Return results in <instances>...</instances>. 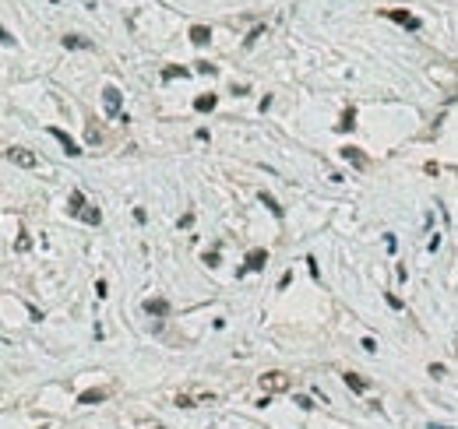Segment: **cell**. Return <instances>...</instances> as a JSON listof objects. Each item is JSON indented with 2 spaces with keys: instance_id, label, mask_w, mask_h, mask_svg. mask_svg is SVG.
Instances as JSON below:
<instances>
[{
  "instance_id": "484cf974",
  "label": "cell",
  "mask_w": 458,
  "mask_h": 429,
  "mask_svg": "<svg viewBox=\"0 0 458 429\" xmlns=\"http://www.w3.org/2000/svg\"><path fill=\"white\" fill-rule=\"evenodd\" d=\"M360 345H363V349H367V352H377V341H374V338H363V341H360Z\"/></svg>"
},
{
  "instance_id": "9c48e42d",
  "label": "cell",
  "mask_w": 458,
  "mask_h": 429,
  "mask_svg": "<svg viewBox=\"0 0 458 429\" xmlns=\"http://www.w3.org/2000/svg\"><path fill=\"white\" fill-rule=\"evenodd\" d=\"M88 208V201H85V194L81 190H71V197H67V214L71 218H81V211Z\"/></svg>"
},
{
  "instance_id": "603a6c76",
  "label": "cell",
  "mask_w": 458,
  "mask_h": 429,
  "mask_svg": "<svg viewBox=\"0 0 458 429\" xmlns=\"http://www.w3.org/2000/svg\"><path fill=\"white\" fill-rule=\"evenodd\" d=\"M102 141V134H99V127L95 123H88V144H99Z\"/></svg>"
},
{
  "instance_id": "f546056e",
  "label": "cell",
  "mask_w": 458,
  "mask_h": 429,
  "mask_svg": "<svg viewBox=\"0 0 458 429\" xmlns=\"http://www.w3.org/2000/svg\"><path fill=\"white\" fill-rule=\"evenodd\" d=\"M155 429H162V426H155Z\"/></svg>"
},
{
  "instance_id": "ba28073f",
  "label": "cell",
  "mask_w": 458,
  "mask_h": 429,
  "mask_svg": "<svg viewBox=\"0 0 458 429\" xmlns=\"http://www.w3.org/2000/svg\"><path fill=\"white\" fill-rule=\"evenodd\" d=\"M342 158H346V162H353L356 169H367V165H370V158H367L360 148H353V144H346V148H342Z\"/></svg>"
},
{
  "instance_id": "e0dca14e",
  "label": "cell",
  "mask_w": 458,
  "mask_h": 429,
  "mask_svg": "<svg viewBox=\"0 0 458 429\" xmlns=\"http://www.w3.org/2000/svg\"><path fill=\"white\" fill-rule=\"evenodd\" d=\"M342 380H346V387H349V391H367V380H363V376H356V373H342Z\"/></svg>"
},
{
  "instance_id": "3957f363",
  "label": "cell",
  "mask_w": 458,
  "mask_h": 429,
  "mask_svg": "<svg viewBox=\"0 0 458 429\" xmlns=\"http://www.w3.org/2000/svg\"><path fill=\"white\" fill-rule=\"evenodd\" d=\"M264 264H268V250H261V246H257V250H250V253H247V261H243V268H240L236 275L243 278V275H250V271H264Z\"/></svg>"
},
{
  "instance_id": "4316f807",
  "label": "cell",
  "mask_w": 458,
  "mask_h": 429,
  "mask_svg": "<svg viewBox=\"0 0 458 429\" xmlns=\"http://www.w3.org/2000/svg\"><path fill=\"white\" fill-rule=\"evenodd\" d=\"M0 42H4V46H11V42H14V35H7V28H4V25H0Z\"/></svg>"
},
{
  "instance_id": "8fae6325",
  "label": "cell",
  "mask_w": 458,
  "mask_h": 429,
  "mask_svg": "<svg viewBox=\"0 0 458 429\" xmlns=\"http://www.w3.org/2000/svg\"><path fill=\"white\" fill-rule=\"evenodd\" d=\"M109 398V387H95V391H85L81 398H78V405H99V401H106Z\"/></svg>"
},
{
  "instance_id": "83f0119b",
  "label": "cell",
  "mask_w": 458,
  "mask_h": 429,
  "mask_svg": "<svg viewBox=\"0 0 458 429\" xmlns=\"http://www.w3.org/2000/svg\"><path fill=\"white\" fill-rule=\"evenodd\" d=\"M296 405H300V408H307V412H310V408H314V401H310V398H303V394H300V398H296Z\"/></svg>"
},
{
  "instance_id": "2e32d148",
  "label": "cell",
  "mask_w": 458,
  "mask_h": 429,
  "mask_svg": "<svg viewBox=\"0 0 458 429\" xmlns=\"http://www.w3.org/2000/svg\"><path fill=\"white\" fill-rule=\"evenodd\" d=\"M353 127H356V109L346 106V113H342V120H338V131H353Z\"/></svg>"
},
{
  "instance_id": "8992f818",
  "label": "cell",
  "mask_w": 458,
  "mask_h": 429,
  "mask_svg": "<svg viewBox=\"0 0 458 429\" xmlns=\"http://www.w3.org/2000/svg\"><path fill=\"white\" fill-rule=\"evenodd\" d=\"M50 138H57V141H60V148H64V151H67L71 158H78V155H81L78 141L71 138V134H67V131H60V127H50Z\"/></svg>"
},
{
  "instance_id": "30bf717a",
  "label": "cell",
  "mask_w": 458,
  "mask_h": 429,
  "mask_svg": "<svg viewBox=\"0 0 458 429\" xmlns=\"http://www.w3.org/2000/svg\"><path fill=\"white\" fill-rule=\"evenodd\" d=\"M215 106H219V95H215V92H205V95L194 99V109H198V113H212Z\"/></svg>"
},
{
  "instance_id": "9a60e30c",
  "label": "cell",
  "mask_w": 458,
  "mask_h": 429,
  "mask_svg": "<svg viewBox=\"0 0 458 429\" xmlns=\"http://www.w3.org/2000/svg\"><path fill=\"white\" fill-rule=\"evenodd\" d=\"M176 77H190V71H187V67H180V64L162 67V81H176Z\"/></svg>"
},
{
  "instance_id": "ac0fdd59",
  "label": "cell",
  "mask_w": 458,
  "mask_h": 429,
  "mask_svg": "<svg viewBox=\"0 0 458 429\" xmlns=\"http://www.w3.org/2000/svg\"><path fill=\"white\" fill-rule=\"evenodd\" d=\"M81 222H88V225H99V222H102V211H99V208H92V204H88V208H85V211H81Z\"/></svg>"
},
{
  "instance_id": "7402d4cb",
  "label": "cell",
  "mask_w": 458,
  "mask_h": 429,
  "mask_svg": "<svg viewBox=\"0 0 458 429\" xmlns=\"http://www.w3.org/2000/svg\"><path fill=\"white\" fill-rule=\"evenodd\" d=\"M427 373H430V376H434V380H441V376H444V373H448V369H444V366H441V362H430V369H427Z\"/></svg>"
},
{
  "instance_id": "5b68a950",
  "label": "cell",
  "mask_w": 458,
  "mask_h": 429,
  "mask_svg": "<svg viewBox=\"0 0 458 429\" xmlns=\"http://www.w3.org/2000/svg\"><path fill=\"white\" fill-rule=\"evenodd\" d=\"M7 158H11L14 165H21V169H35V165H39L35 151H28V148H11V151H7Z\"/></svg>"
},
{
  "instance_id": "277c9868",
  "label": "cell",
  "mask_w": 458,
  "mask_h": 429,
  "mask_svg": "<svg viewBox=\"0 0 458 429\" xmlns=\"http://www.w3.org/2000/svg\"><path fill=\"white\" fill-rule=\"evenodd\" d=\"M120 102H124L120 88L106 84V88H102V106H106V113H109V116H120Z\"/></svg>"
},
{
  "instance_id": "7c38bea8",
  "label": "cell",
  "mask_w": 458,
  "mask_h": 429,
  "mask_svg": "<svg viewBox=\"0 0 458 429\" xmlns=\"http://www.w3.org/2000/svg\"><path fill=\"white\" fill-rule=\"evenodd\" d=\"M187 35H190V42H194V46H208V39H212V28H208V25H194Z\"/></svg>"
},
{
  "instance_id": "5bb4252c",
  "label": "cell",
  "mask_w": 458,
  "mask_h": 429,
  "mask_svg": "<svg viewBox=\"0 0 458 429\" xmlns=\"http://www.w3.org/2000/svg\"><path fill=\"white\" fill-rule=\"evenodd\" d=\"M64 50H92V39H85V35H64Z\"/></svg>"
},
{
  "instance_id": "cb8c5ba5",
  "label": "cell",
  "mask_w": 458,
  "mask_h": 429,
  "mask_svg": "<svg viewBox=\"0 0 458 429\" xmlns=\"http://www.w3.org/2000/svg\"><path fill=\"white\" fill-rule=\"evenodd\" d=\"M106 292H109V285L99 278V282H95V295H99V299H106Z\"/></svg>"
},
{
  "instance_id": "4fadbf2b",
  "label": "cell",
  "mask_w": 458,
  "mask_h": 429,
  "mask_svg": "<svg viewBox=\"0 0 458 429\" xmlns=\"http://www.w3.org/2000/svg\"><path fill=\"white\" fill-rule=\"evenodd\" d=\"M257 201H261V204H264L268 211L275 214V218H282V204H279V201H275V197H272L268 190H261V194H257Z\"/></svg>"
},
{
  "instance_id": "d4e9b609",
  "label": "cell",
  "mask_w": 458,
  "mask_h": 429,
  "mask_svg": "<svg viewBox=\"0 0 458 429\" xmlns=\"http://www.w3.org/2000/svg\"><path fill=\"white\" fill-rule=\"evenodd\" d=\"M384 299H388V306H391V310H402V299H398V295H391V292H388Z\"/></svg>"
},
{
  "instance_id": "f1b7e54d",
  "label": "cell",
  "mask_w": 458,
  "mask_h": 429,
  "mask_svg": "<svg viewBox=\"0 0 458 429\" xmlns=\"http://www.w3.org/2000/svg\"><path fill=\"white\" fill-rule=\"evenodd\" d=\"M198 71H201V74H215L219 67H215V64H198Z\"/></svg>"
},
{
  "instance_id": "d6986e66",
  "label": "cell",
  "mask_w": 458,
  "mask_h": 429,
  "mask_svg": "<svg viewBox=\"0 0 458 429\" xmlns=\"http://www.w3.org/2000/svg\"><path fill=\"white\" fill-rule=\"evenodd\" d=\"M205 398H194V394H176V405L180 408H190V405H201Z\"/></svg>"
},
{
  "instance_id": "44dd1931",
  "label": "cell",
  "mask_w": 458,
  "mask_h": 429,
  "mask_svg": "<svg viewBox=\"0 0 458 429\" xmlns=\"http://www.w3.org/2000/svg\"><path fill=\"white\" fill-rule=\"evenodd\" d=\"M201 261H205V264H208V268H219V250H208V253H205V257H201Z\"/></svg>"
},
{
  "instance_id": "7a4b0ae2",
  "label": "cell",
  "mask_w": 458,
  "mask_h": 429,
  "mask_svg": "<svg viewBox=\"0 0 458 429\" xmlns=\"http://www.w3.org/2000/svg\"><path fill=\"white\" fill-rule=\"evenodd\" d=\"M388 21H395V25H402L405 32H419L423 25H419V18L416 14H409V11H398V7H391V11H381Z\"/></svg>"
},
{
  "instance_id": "ffe728a7",
  "label": "cell",
  "mask_w": 458,
  "mask_h": 429,
  "mask_svg": "<svg viewBox=\"0 0 458 429\" xmlns=\"http://www.w3.org/2000/svg\"><path fill=\"white\" fill-rule=\"evenodd\" d=\"M28 246H32V236H28V232H21V236H18V243H14V250H18V253H25Z\"/></svg>"
},
{
  "instance_id": "6da1fadb",
  "label": "cell",
  "mask_w": 458,
  "mask_h": 429,
  "mask_svg": "<svg viewBox=\"0 0 458 429\" xmlns=\"http://www.w3.org/2000/svg\"><path fill=\"white\" fill-rule=\"evenodd\" d=\"M289 387H293L289 373H261V391H264V394H282V391H289Z\"/></svg>"
},
{
  "instance_id": "52a82bcc",
  "label": "cell",
  "mask_w": 458,
  "mask_h": 429,
  "mask_svg": "<svg viewBox=\"0 0 458 429\" xmlns=\"http://www.w3.org/2000/svg\"><path fill=\"white\" fill-rule=\"evenodd\" d=\"M141 310H145L148 317H169V303H166V299H159V295H155V299H145V303H141Z\"/></svg>"
}]
</instances>
